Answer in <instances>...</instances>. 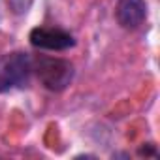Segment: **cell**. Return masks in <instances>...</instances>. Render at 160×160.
<instances>
[{
    "mask_svg": "<svg viewBox=\"0 0 160 160\" xmlns=\"http://www.w3.org/2000/svg\"><path fill=\"white\" fill-rule=\"evenodd\" d=\"M32 73H36L38 81L47 91L62 92L73 81L75 68L66 58L49 57V55H38V57H32Z\"/></svg>",
    "mask_w": 160,
    "mask_h": 160,
    "instance_id": "cell-1",
    "label": "cell"
},
{
    "mask_svg": "<svg viewBox=\"0 0 160 160\" xmlns=\"http://www.w3.org/2000/svg\"><path fill=\"white\" fill-rule=\"evenodd\" d=\"M32 75V55L12 51L0 57V94L25 89Z\"/></svg>",
    "mask_w": 160,
    "mask_h": 160,
    "instance_id": "cell-2",
    "label": "cell"
},
{
    "mask_svg": "<svg viewBox=\"0 0 160 160\" xmlns=\"http://www.w3.org/2000/svg\"><path fill=\"white\" fill-rule=\"evenodd\" d=\"M28 42L32 47L42 49V51H66L75 45V38L58 27H36L28 34Z\"/></svg>",
    "mask_w": 160,
    "mask_h": 160,
    "instance_id": "cell-3",
    "label": "cell"
},
{
    "mask_svg": "<svg viewBox=\"0 0 160 160\" xmlns=\"http://www.w3.org/2000/svg\"><path fill=\"white\" fill-rule=\"evenodd\" d=\"M115 19L124 30L139 28L147 19V2L145 0H117Z\"/></svg>",
    "mask_w": 160,
    "mask_h": 160,
    "instance_id": "cell-4",
    "label": "cell"
},
{
    "mask_svg": "<svg viewBox=\"0 0 160 160\" xmlns=\"http://www.w3.org/2000/svg\"><path fill=\"white\" fill-rule=\"evenodd\" d=\"M34 4V0H8V8L15 15H25Z\"/></svg>",
    "mask_w": 160,
    "mask_h": 160,
    "instance_id": "cell-5",
    "label": "cell"
},
{
    "mask_svg": "<svg viewBox=\"0 0 160 160\" xmlns=\"http://www.w3.org/2000/svg\"><path fill=\"white\" fill-rule=\"evenodd\" d=\"M138 152H139V156H152V158L158 156V151H156V145L154 143H143Z\"/></svg>",
    "mask_w": 160,
    "mask_h": 160,
    "instance_id": "cell-6",
    "label": "cell"
}]
</instances>
